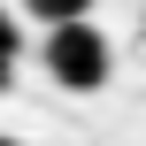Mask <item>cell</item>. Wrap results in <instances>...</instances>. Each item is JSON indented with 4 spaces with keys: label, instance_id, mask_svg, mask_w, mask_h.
<instances>
[{
    "label": "cell",
    "instance_id": "277c9868",
    "mask_svg": "<svg viewBox=\"0 0 146 146\" xmlns=\"http://www.w3.org/2000/svg\"><path fill=\"white\" fill-rule=\"evenodd\" d=\"M0 146H23V139H8V131H0Z\"/></svg>",
    "mask_w": 146,
    "mask_h": 146
},
{
    "label": "cell",
    "instance_id": "7a4b0ae2",
    "mask_svg": "<svg viewBox=\"0 0 146 146\" xmlns=\"http://www.w3.org/2000/svg\"><path fill=\"white\" fill-rule=\"evenodd\" d=\"M23 15L54 31V23H85V15H92V0H23Z\"/></svg>",
    "mask_w": 146,
    "mask_h": 146
},
{
    "label": "cell",
    "instance_id": "6da1fadb",
    "mask_svg": "<svg viewBox=\"0 0 146 146\" xmlns=\"http://www.w3.org/2000/svg\"><path fill=\"white\" fill-rule=\"evenodd\" d=\"M46 77H54L62 92H100V85L115 77L108 31H92V15H85V23H54V31H46Z\"/></svg>",
    "mask_w": 146,
    "mask_h": 146
},
{
    "label": "cell",
    "instance_id": "3957f363",
    "mask_svg": "<svg viewBox=\"0 0 146 146\" xmlns=\"http://www.w3.org/2000/svg\"><path fill=\"white\" fill-rule=\"evenodd\" d=\"M15 62H23V31L8 23V8H0V85L15 77Z\"/></svg>",
    "mask_w": 146,
    "mask_h": 146
}]
</instances>
